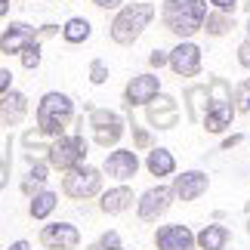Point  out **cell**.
Returning <instances> with one entry per match:
<instances>
[{
    "mask_svg": "<svg viewBox=\"0 0 250 250\" xmlns=\"http://www.w3.org/2000/svg\"><path fill=\"white\" fill-rule=\"evenodd\" d=\"M207 16L210 0H164L161 3V22L179 41H191L198 31H204Z\"/></svg>",
    "mask_w": 250,
    "mask_h": 250,
    "instance_id": "cell-1",
    "label": "cell"
},
{
    "mask_svg": "<svg viewBox=\"0 0 250 250\" xmlns=\"http://www.w3.org/2000/svg\"><path fill=\"white\" fill-rule=\"evenodd\" d=\"M71 121H74V99L68 93L50 90V93L41 96V102H37V108H34V124L46 139L65 136V130H68Z\"/></svg>",
    "mask_w": 250,
    "mask_h": 250,
    "instance_id": "cell-2",
    "label": "cell"
},
{
    "mask_svg": "<svg viewBox=\"0 0 250 250\" xmlns=\"http://www.w3.org/2000/svg\"><path fill=\"white\" fill-rule=\"evenodd\" d=\"M155 16H158L155 3H127V6H121L118 16H114L111 25H108V37L118 46H133L142 37V31L155 22Z\"/></svg>",
    "mask_w": 250,
    "mask_h": 250,
    "instance_id": "cell-3",
    "label": "cell"
},
{
    "mask_svg": "<svg viewBox=\"0 0 250 250\" xmlns=\"http://www.w3.org/2000/svg\"><path fill=\"white\" fill-rule=\"evenodd\" d=\"M86 155H90V142L83 139V133H65V136L50 142V151H46V161H50L53 170L68 173L74 167L86 164Z\"/></svg>",
    "mask_w": 250,
    "mask_h": 250,
    "instance_id": "cell-4",
    "label": "cell"
},
{
    "mask_svg": "<svg viewBox=\"0 0 250 250\" xmlns=\"http://www.w3.org/2000/svg\"><path fill=\"white\" fill-rule=\"evenodd\" d=\"M86 114H90V130H93V142L99 148H118V142L124 139L130 124L124 121L121 111L114 108H93L86 105Z\"/></svg>",
    "mask_w": 250,
    "mask_h": 250,
    "instance_id": "cell-5",
    "label": "cell"
},
{
    "mask_svg": "<svg viewBox=\"0 0 250 250\" xmlns=\"http://www.w3.org/2000/svg\"><path fill=\"white\" fill-rule=\"evenodd\" d=\"M102 179H105L102 167L81 164V167H74L62 176V191L71 201H90L96 195H102Z\"/></svg>",
    "mask_w": 250,
    "mask_h": 250,
    "instance_id": "cell-6",
    "label": "cell"
},
{
    "mask_svg": "<svg viewBox=\"0 0 250 250\" xmlns=\"http://www.w3.org/2000/svg\"><path fill=\"white\" fill-rule=\"evenodd\" d=\"M173 201H176L173 188H170V186H161V182H158V186L146 188V191L136 198V216L142 219V223H158V219L173 207Z\"/></svg>",
    "mask_w": 250,
    "mask_h": 250,
    "instance_id": "cell-7",
    "label": "cell"
},
{
    "mask_svg": "<svg viewBox=\"0 0 250 250\" xmlns=\"http://www.w3.org/2000/svg\"><path fill=\"white\" fill-rule=\"evenodd\" d=\"M204 65V50L195 41H179L170 50V71L176 78H198Z\"/></svg>",
    "mask_w": 250,
    "mask_h": 250,
    "instance_id": "cell-8",
    "label": "cell"
},
{
    "mask_svg": "<svg viewBox=\"0 0 250 250\" xmlns=\"http://www.w3.org/2000/svg\"><path fill=\"white\" fill-rule=\"evenodd\" d=\"M142 161L136 155V148H111L102 161V173L114 182H130L139 173Z\"/></svg>",
    "mask_w": 250,
    "mask_h": 250,
    "instance_id": "cell-9",
    "label": "cell"
},
{
    "mask_svg": "<svg viewBox=\"0 0 250 250\" xmlns=\"http://www.w3.org/2000/svg\"><path fill=\"white\" fill-rule=\"evenodd\" d=\"M161 96V78L151 71H142V74H133L124 86V105H130V108H136V105H146L151 99H158Z\"/></svg>",
    "mask_w": 250,
    "mask_h": 250,
    "instance_id": "cell-10",
    "label": "cell"
},
{
    "mask_svg": "<svg viewBox=\"0 0 250 250\" xmlns=\"http://www.w3.org/2000/svg\"><path fill=\"white\" fill-rule=\"evenodd\" d=\"M41 244L46 250H78L81 247V229L74 223H50L41 229Z\"/></svg>",
    "mask_w": 250,
    "mask_h": 250,
    "instance_id": "cell-11",
    "label": "cell"
},
{
    "mask_svg": "<svg viewBox=\"0 0 250 250\" xmlns=\"http://www.w3.org/2000/svg\"><path fill=\"white\" fill-rule=\"evenodd\" d=\"M173 195H176V201H182V204H191V201H198L201 195H207L210 188V176L204 170H182L179 176H173Z\"/></svg>",
    "mask_w": 250,
    "mask_h": 250,
    "instance_id": "cell-12",
    "label": "cell"
},
{
    "mask_svg": "<svg viewBox=\"0 0 250 250\" xmlns=\"http://www.w3.org/2000/svg\"><path fill=\"white\" fill-rule=\"evenodd\" d=\"M146 121H148V127H155V130H173L179 124V105L173 96L167 93H161L158 99H151L146 105Z\"/></svg>",
    "mask_w": 250,
    "mask_h": 250,
    "instance_id": "cell-13",
    "label": "cell"
},
{
    "mask_svg": "<svg viewBox=\"0 0 250 250\" xmlns=\"http://www.w3.org/2000/svg\"><path fill=\"white\" fill-rule=\"evenodd\" d=\"M155 247L158 250H198L195 244V232L182 223H167L158 226L155 232Z\"/></svg>",
    "mask_w": 250,
    "mask_h": 250,
    "instance_id": "cell-14",
    "label": "cell"
},
{
    "mask_svg": "<svg viewBox=\"0 0 250 250\" xmlns=\"http://www.w3.org/2000/svg\"><path fill=\"white\" fill-rule=\"evenodd\" d=\"M34 41H37V28H31L28 22H9L3 31H0V53L3 56H19Z\"/></svg>",
    "mask_w": 250,
    "mask_h": 250,
    "instance_id": "cell-15",
    "label": "cell"
},
{
    "mask_svg": "<svg viewBox=\"0 0 250 250\" xmlns=\"http://www.w3.org/2000/svg\"><path fill=\"white\" fill-rule=\"evenodd\" d=\"M133 204H136V195H133V188L127 182H118V186L105 188L99 195V210L105 216H121V213H127Z\"/></svg>",
    "mask_w": 250,
    "mask_h": 250,
    "instance_id": "cell-16",
    "label": "cell"
},
{
    "mask_svg": "<svg viewBox=\"0 0 250 250\" xmlns=\"http://www.w3.org/2000/svg\"><path fill=\"white\" fill-rule=\"evenodd\" d=\"M28 118V96L22 90H9L3 99H0V127L13 130Z\"/></svg>",
    "mask_w": 250,
    "mask_h": 250,
    "instance_id": "cell-17",
    "label": "cell"
},
{
    "mask_svg": "<svg viewBox=\"0 0 250 250\" xmlns=\"http://www.w3.org/2000/svg\"><path fill=\"white\" fill-rule=\"evenodd\" d=\"M235 114H238L235 102H213V99H210L207 114H204V121H201V127H204L207 133H213V136H219V133H226L229 127H232Z\"/></svg>",
    "mask_w": 250,
    "mask_h": 250,
    "instance_id": "cell-18",
    "label": "cell"
},
{
    "mask_svg": "<svg viewBox=\"0 0 250 250\" xmlns=\"http://www.w3.org/2000/svg\"><path fill=\"white\" fill-rule=\"evenodd\" d=\"M182 102H186V118L191 124H201L207 114V105H210V90L207 83H188L182 90Z\"/></svg>",
    "mask_w": 250,
    "mask_h": 250,
    "instance_id": "cell-19",
    "label": "cell"
},
{
    "mask_svg": "<svg viewBox=\"0 0 250 250\" xmlns=\"http://www.w3.org/2000/svg\"><path fill=\"white\" fill-rule=\"evenodd\" d=\"M28 161V173H25V179H22V195L25 198H34L37 191H43L46 188V179H50V161H37L34 155H25Z\"/></svg>",
    "mask_w": 250,
    "mask_h": 250,
    "instance_id": "cell-20",
    "label": "cell"
},
{
    "mask_svg": "<svg viewBox=\"0 0 250 250\" xmlns=\"http://www.w3.org/2000/svg\"><path fill=\"white\" fill-rule=\"evenodd\" d=\"M229 241H232V232H229L226 226H219V223H207V226H201L195 232L198 250H226Z\"/></svg>",
    "mask_w": 250,
    "mask_h": 250,
    "instance_id": "cell-21",
    "label": "cell"
},
{
    "mask_svg": "<svg viewBox=\"0 0 250 250\" xmlns=\"http://www.w3.org/2000/svg\"><path fill=\"white\" fill-rule=\"evenodd\" d=\"M146 170L151 173V176L164 179V176H173L176 173V158H173V151L164 148V146H155L146 155Z\"/></svg>",
    "mask_w": 250,
    "mask_h": 250,
    "instance_id": "cell-22",
    "label": "cell"
},
{
    "mask_svg": "<svg viewBox=\"0 0 250 250\" xmlns=\"http://www.w3.org/2000/svg\"><path fill=\"white\" fill-rule=\"evenodd\" d=\"M56 207H59V195H56V191H50V188H43V191H37L34 198H28V216L37 219V223L50 219Z\"/></svg>",
    "mask_w": 250,
    "mask_h": 250,
    "instance_id": "cell-23",
    "label": "cell"
},
{
    "mask_svg": "<svg viewBox=\"0 0 250 250\" xmlns=\"http://www.w3.org/2000/svg\"><path fill=\"white\" fill-rule=\"evenodd\" d=\"M90 37H93V25H90V19H83V16H71L68 22L62 25V41L71 43V46L86 43Z\"/></svg>",
    "mask_w": 250,
    "mask_h": 250,
    "instance_id": "cell-24",
    "label": "cell"
},
{
    "mask_svg": "<svg viewBox=\"0 0 250 250\" xmlns=\"http://www.w3.org/2000/svg\"><path fill=\"white\" fill-rule=\"evenodd\" d=\"M207 37H226L235 31V16L232 13H219V9H210L207 22H204Z\"/></svg>",
    "mask_w": 250,
    "mask_h": 250,
    "instance_id": "cell-25",
    "label": "cell"
},
{
    "mask_svg": "<svg viewBox=\"0 0 250 250\" xmlns=\"http://www.w3.org/2000/svg\"><path fill=\"white\" fill-rule=\"evenodd\" d=\"M19 62H22V68H25V71H37V68H41V62H43V53H41V41L28 43L25 50L19 53Z\"/></svg>",
    "mask_w": 250,
    "mask_h": 250,
    "instance_id": "cell-26",
    "label": "cell"
},
{
    "mask_svg": "<svg viewBox=\"0 0 250 250\" xmlns=\"http://www.w3.org/2000/svg\"><path fill=\"white\" fill-rule=\"evenodd\" d=\"M130 133H133V148H136V151H151V148H155V136H151L148 127H142V124L133 121Z\"/></svg>",
    "mask_w": 250,
    "mask_h": 250,
    "instance_id": "cell-27",
    "label": "cell"
},
{
    "mask_svg": "<svg viewBox=\"0 0 250 250\" xmlns=\"http://www.w3.org/2000/svg\"><path fill=\"white\" fill-rule=\"evenodd\" d=\"M235 108L238 114H250V78L235 83Z\"/></svg>",
    "mask_w": 250,
    "mask_h": 250,
    "instance_id": "cell-28",
    "label": "cell"
},
{
    "mask_svg": "<svg viewBox=\"0 0 250 250\" xmlns=\"http://www.w3.org/2000/svg\"><path fill=\"white\" fill-rule=\"evenodd\" d=\"M105 81H108V65H105V59H93L90 62V83L102 86Z\"/></svg>",
    "mask_w": 250,
    "mask_h": 250,
    "instance_id": "cell-29",
    "label": "cell"
},
{
    "mask_svg": "<svg viewBox=\"0 0 250 250\" xmlns=\"http://www.w3.org/2000/svg\"><path fill=\"white\" fill-rule=\"evenodd\" d=\"M121 244V235L114 232V229H108V232H102L99 235V241L90 244V250H108V247H118Z\"/></svg>",
    "mask_w": 250,
    "mask_h": 250,
    "instance_id": "cell-30",
    "label": "cell"
},
{
    "mask_svg": "<svg viewBox=\"0 0 250 250\" xmlns=\"http://www.w3.org/2000/svg\"><path fill=\"white\" fill-rule=\"evenodd\" d=\"M148 65L151 68H170V50H151L148 53Z\"/></svg>",
    "mask_w": 250,
    "mask_h": 250,
    "instance_id": "cell-31",
    "label": "cell"
},
{
    "mask_svg": "<svg viewBox=\"0 0 250 250\" xmlns=\"http://www.w3.org/2000/svg\"><path fill=\"white\" fill-rule=\"evenodd\" d=\"M238 65H241L244 71H250V37H244V41L238 43Z\"/></svg>",
    "mask_w": 250,
    "mask_h": 250,
    "instance_id": "cell-32",
    "label": "cell"
},
{
    "mask_svg": "<svg viewBox=\"0 0 250 250\" xmlns=\"http://www.w3.org/2000/svg\"><path fill=\"white\" fill-rule=\"evenodd\" d=\"M241 6V0H210V9H219V13H232Z\"/></svg>",
    "mask_w": 250,
    "mask_h": 250,
    "instance_id": "cell-33",
    "label": "cell"
},
{
    "mask_svg": "<svg viewBox=\"0 0 250 250\" xmlns=\"http://www.w3.org/2000/svg\"><path fill=\"white\" fill-rule=\"evenodd\" d=\"M13 78H16V74L9 71V68H0V99H3L9 90H13Z\"/></svg>",
    "mask_w": 250,
    "mask_h": 250,
    "instance_id": "cell-34",
    "label": "cell"
},
{
    "mask_svg": "<svg viewBox=\"0 0 250 250\" xmlns=\"http://www.w3.org/2000/svg\"><path fill=\"white\" fill-rule=\"evenodd\" d=\"M241 142H244V133H232V136H226L223 142H219V148H223V151H232V148L241 146Z\"/></svg>",
    "mask_w": 250,
    "mask_h": 250,
    "instance_id": "cell-35",
    "label": "cell"
},
{
    "mask_svg": "<svg viewBox=\"0 0 250 250\" xmlns=\"http://www.w3.org/2000/svg\"><path fill=\"white\" fill-rule=\"evenodd\" d=\"M93 6H99V9H105V13H108V9H121V6H127L124 3V0H90Z\"/></svg>",
    "mask_w": 250,
    "mask_h": 250,
    "instance_id": "cell-36",
    "label": "cell"
},
{
    "mask_svg": "<svg viewBox=\"0 0 250 250\" xmlns=\"http://www.w3.org/2000/svg\"><path fill=\"white\" fill-rule=\"evenodd\" d=\"M53 34H59V25H41L37 28V41H46V37H53Z\"/></svg>",
    "mask_w": 250,
    "mask_h": 250,
    "instance_id": "cell-37",
    "label": "cell"
},
{
    "mask_svg": "<svg viewBox=\"0 0 250 250\" xmlns=\"http://www.w3.org/2000/svg\"><path fill=\"white\" fill-rule=\"evenodd\" d=\"M6 250H31V241H25V238H22V241H13Z\"/></svg>",
    "mask_w": 250,
    "mask_h": 250,
    "instance_id": "cell-38",
    "label": "cell"
},
{
    "mask_svg": "<svg viewBox=\"0 0 250 250\" xmlns=\"http://www.w3.org/2000/svg\"><path fill=\"white\" fill-rule=\"evenodd\" d=\"M9 6H13V0H0V19L9 16Z\"/></svg>",
    "mask_w": 250,
    "mask_h": 250,
    "instance_id": "cell-39",
    "label": "cell"
},
{
    "mask_svg": "<svg viewBox=\"0 0 250 250\" xmlns=\"http://www.w3.org/2000/svg\"><path fill=\"white\" fill-rule=\"evenodd\" d=\"M244 216H247V235H250V201L244 204Z\"/></svg>",
    "mask_w": 250,
    "mask_h": 250,
    "instance_id": "cell-40",
    "label": "cell"
},
{
    "mask_svg": "<svg viewBox=\"0 0 250 250\" xmlns=\"http://www.w3.org/2000/svg\"><path fill=\"white\" fill-rule=\"evenodd\" d=\"M244 9H247V37H250V0L244 3Z\"/></svg>",
    "mask_w": 250,
    "mask_h": 250,
    "instance_id": "cell-41",
    "label": "cell"
},
{
    "mask_svg": "<svg viewBox=\"0 0 250 250\" xmlns=\"http://www.w3.org/2000/svg\"><path fill=\"white\" fill-rule=\"evenodd\" d=\"M108 250H124V247H121V244H118V247H108Z\"/></svg>",
    "mask_w": 250,
    "mask_h": 250,
    "instance_id": "cell-42",
    "label": "cell"
},
{
    "mask_svg": "<svg viewBox=\"0 0 250 250\" xmlns=\"http://www.w3.org/2000/svg\"><path fill=\"white\" fill-rule=\"evenodd\" d=\"M0 191H3V176H0Z\"/></svg>",
    "mask_w": 250,
    "mask_h": 250,
    "instance_id": "cell-43",
    "label": "cell"
},
{
    "mask_svg": "<svg viewBox=\"0 0 250 250\" xmlns=\"http://www.w3.org/2000/svg\"><path fill=\"white\" fill-rule=\"evenodd\" d=\"M0 167H3V158H0Z\"/></svg>",
    "mask_w": 250,
    "mask_h": 250,
    "instance_id": "cell-44",
    "label": "cell"
}]
</instances>
